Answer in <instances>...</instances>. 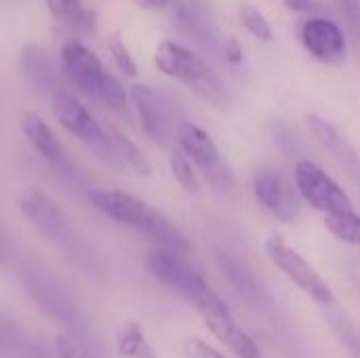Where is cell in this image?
Returning <instances> with one entry per match:
<instances>
[{
	"instance_id": "11",
	"label": "cell",
	"mask_w": 360,
	"mask_h": 358,
	"mask_svg": "<svg viewBox=\"0 0 360 358\" xmlns=\"http://www.w3.org/2000/svg\"><path fill=\"white\" fill-rule=\"evenodd\" d=\"M19 213L46 238L59 245H68L72 238V230L63 211L38 188H25L17 196Z\"/></svg>"
},
{
	"instance_id": "1",
	"label": "cell",
	"mask_w": 360,
	"mask_h": 358,
	"mask_svg": "<svg viewBox=\"0 0 360 358\" xmlns=\"http://www.w3.org/2000/svg\"><path fill=\"white\" fill-rule=\"evenodd\" d=\"M86 198L91 205L108 215L110 219L118 222L124 228L135 230L137 234H143L148 241L156 245V249H167L179 255H190L192 247L186 234L158 209L150 207L146 200L120 192V190H101L93 188Z\"/></svg>"
},
{
	"instance_id": "8",
	"label": "cell",
	"mask_w": 360,
	"mask_h": 358,
	"mask_svg": "<svg viewBox=\"0 0 360 358\" xmlns=\"http://www.w3.org/2000/svg\"><path fill=\"white\" fill-rule=\"evenodd\" d=\"M196 312L200 314L205 327L238 358H259V348L257 344L251 340V335L238 325V321L234 319L232 310L228 308V304L215 295L213 291L205 293L202 298H198L194 302Z\"/></svg>"
},
{
	"instance_id": "4",
	"label": "cell",
	"mask_w": 360,
	"mask_h": 358,
	"mask_svg": "<svg viewBox=\"0 0 360 358\" xmlns=\"http://www.w3.org/2000/svg\"><path fill=\"white\" fill-rule=\"evenodd\" d=\"M264 249L272 266H276L304 295H308L312 302L325 308L335 304V295L327 285V281L314 270V266L297 249L287 245L278 234H272L266 241Z\"/></svg>"
},
{
	"instance_id": "6",
	"label": "cell",
	"mask_w": 360,
	"mask_h": 358,
	"mask_svg": "<svg viewBox=\"0 0 360 358\" xmlns=\"http://www.w3.org/2000/svg\"><path fill=\"white\" fill-rule=\"evenodd\" d=\"M175 141L177 148L194 162L196 171H200L215 190H226L232 186V171L224 160L217 143L202 127L190 120L179 122L175 129Z\"/></svg>"
},
{
	"instance_id": "18",
	"label": "cell",
	"mask_w": 360,
	"mask_h": 358,
	"mask_svg": "<svg viewBox=\"0 0 360 358\" xmlns=\"http://www.w3.org/2000/svg\"><path fill=\"white\" fill-rule=\"evenodd\" d=\"M105 131H108L110 146H112V150H114L118 162L124 165V167H129V169H133L137 175L148 177V175L152 173V165H150V160L146 158V154L137 148V143H133V141H131L120 129H116V127H108Z\"/></svg>"
},
{
	"instance_id": "7",
	"label": "cell",
	"mask_w": 360,
	"mask_h": 358,
	"mask_svg": "<svg viewBox=\"0 0 360 358\" xmlns=\"http://www.w3.org/2000/svg\"><path fill=\"white\" fill-rule=\"evenodd\" d=\"M51 108H53V114L59 120V124L65 131H70L76 139L84 141L101 160H105L108 165H114V167L120 165L110 146L108 131L97 122V118L76 97L61 91L51 97Z\"/></svg>"
},
{
	"instance_id": "32",
	"label": "cell",
	"mask_w": 360,
	"mask_h": 358,
	"mask_svg": "<svg viewBox=\"0 0 360 358\" xmlns=\"http://www.w3.org/2000/svg\"><path fill=\"white\" fill-rule=\"evenodd\" d=\"M13 260V245L8 241V234L0 226V270H4Z\"/></svg>"
},
{
	"instance_id": "16",
	"label": "cell",
	"mask_w": 360,
	"mask_h": 358,
	"mask_svg": "<svg viewBox=\"0 0 360 358\" xmlns=\"http://www.w3.org/2000/svg\"><path fill=\"white\" fill-rule=\"evenodd\" d=\"M21 131L25 135V139L32 143V148L40 154V158L53 169L55 165H59L68 152L61 146V141L55 137V133L51 131V127L34 112H23L21 116Z\"/></svg>"
},
{
	"instance_id": "25",
	"label": "cell",
	"mask_w": 360,
	"mask_h": 358,
	"mask_svg": "<svg viewBox=\"0 0 360 358\" xmlns=\"http://www.w3.org/2000/svg\"><path fill=\"white\" fill-rule=\"evenodd\" d=\"M97 99H101L110 110H114V112H118L122 116L129 114V95L124 91L122 82L118 78H114L112 74L105 80V84H103V89H101V93H99Z\"/></svg>"
},
{
	"instance_id": "15",
	"label": "cell",
	"mask_w": 360,
	"mask_h": 358,
	"mask_svg": "<svg viewBox=\"0 0 360 358\" xmlns=\"http://www.w3.org/2000/svg\"><path fill=\"white\" fill-rule=\"evenodd\" d=\"M131 101L137 110L143 131L150 139L165 146L171 137V108L167 99L148 84L131 87Z\"/></svg>"
},
{
	"instance_id": "3",
	"label": "cell",
	"mask_w": 360,
	"mask_h": 358,
	"mask_svg": "<svg viewBox=\"0 0 360 358\" xmlns=\"http://www.w3.org/2000/svg\"><path fill=\"white\" fill-rule=\"evenodd\" d=\"M21 285L36 308L51 321H55L61 331L74 333L91 342V321L74 295L46 270L25 268L21 272ZM93 344V342H91Z\"/></svg>"
},
{
	"instance_id": "31",
	"label": "cell",
	"mask_w": 360,
	"mask_h": 358,
	"mask_svg": "<svg viewBox=\"0 0 360 358\" xmlns=\"http://www.w3.org/2000/svg\"><path fill=\"white\" fill-rule=\"evenodd\" d=\"M221 53H224V57L228 59V63H232V65L243 63L245 53H243V44H240V40H238L236 36H226L224 46H221Z\"/></svg>"
},
{
	"instance_id": "12",
	"label": "cell",
	"mask_w": 360,
	"mask_h": 358,
	"mask_svg": "<svg viewBox=\"0 0 360 358\" xmlns=\"http://www.w3.org/2000/svg\"><path fill=\"white\" fill-rule=\"evenodd\" d=\"M59 57L65 78L80 91L99 97L105 80L110 78V72L103 68L99 57L78 40L63 42Z\"/></svg>"
},
{
	"instance_id": "5",
	"label": "cell",
	"mask_w": 360,
	"mask_h": 358,
	"mask_svg": "<svg viewBox=\"0 0 360 358\" xmlns=\"http://www.w3.org/2000/svg\"><path fill=\"white\" fill-rule=\"evenodd\" d=\"M293 181L300 192V198L312 209L321 211L325 217L354 211L352 198L348 192L314 160L302 158L295 165Z\"/></svg>"
},
{
	"instance_id": "33",
	"label": "cell",
	"mask_w": 360,
	"mask_h": 358,
	"mask_svg": "<svg viewBox=\"0 0 360 358\" xmlns=\"http://www.w3.org/2000/svg\"><path fill=\"white\" fill-rule=\"evenodd\" d=\"M285 8L293 11V13H312L316 2L314 0H283Z\"/></svg>"
},
{
	"instance_id": "9",
	"label": "cell",
	"mask_w": 360,
	"mask_h": 358,
	"mask_svg": "<svg viewBox=\"0 0 360 358\" xmlns=\"http://www.w3.org/2000/svg\"><path fill=\"white\" fill-rule=\"evenodd\" d=\"M146 266L158 283H162L165 287H169L171 291H175L192 304L211 291L205 276L190 266L186 255L167 249H154L148 255Z\"/></svg>"
},
{
	"instance_id": "2",
	"label": "cell",
	"mask_w": 360,
	"mask_h": 358,
	"mask_svg": "<svg viewBox=\"0 0 360 358\" xmlns=\"http://www.w3.org/2000/svg\"><path fill=\"white\" fill-rule=\"evenodd\" d=\"M154 65L165 76L186 84L205 101L217 108H226L230 103V91L226 82L213 70V65L196 51L173 40H162L154 51Z\"/></svg>"
},
{
	"instance_id": "19",
	"label": "cell",
	"mask_w": 360,
	"mask_h": 358,
	"mask_svg": "<svg viewBox=\"0 0 360 358\" xmlns=\"http://www.w3.org/2000/svg\"><path fill=\"white\" fill-rule=\"evenodd\" d=\"M118 352L124 358H156V350L139 323L129 321L118 333Z\"/></svg>"
},
{
	"instance_id": "20",
	"label": "cell",
	"mask_w": 360,
	"mask_h": 358,
	"mask_svg": "<svg viewBox=\"0 0 360 358\" xmlns=\"http://www.w3.org/2000/svg\"><path fill=\"white\" fill-rule=\"evenodd\" d=\"M44 2L49 6L51 15L65 25L91 27V23H93V15L84 6L82 0H44Z\"/></svg>"
},
{
	"instance_id": "26",
	"label": "cell",
	"mask_w": 360,
	"mask_h": 358,
	"mask_svg": "<svg viewBox=\"0 0 360 358\" xmlns=\"http://www.w3.org/2000/svg\"><path fill=\"white\" fill-rule=\"evenodd\" d=\"M105 44H108V51H110V55H112L116 68H118L122 74H127V76H137V63H135L133 55L129 53L127 44L122 42V38H120L118 34H112V36L108 38Z\"/></svg>"
},
{
	"instance_id": "27",
	"label": "cell",
	"mask_w": 360,
	"mask_h": 358,
	"mask_svg": "<svg viewBox=\"0 0 360 358\" xmlns=\"http://www.w3.org/2000/svg\"><path fill=\"white\" fill-rule=\"evenodd\" d=\"M21 340H23V335H21L19 327L15 325V321L0 314V357H4L8 352H17Z\"/></svg>"
},
{
	"instance_id": "21",
	"label": "cell",
	"mask_w": 360,
	"mask_h": 358,
	"mask_svg": "<svg viewBox=\"0 0 360 358\" xmlns=\"http://www.w3.org/2000/svg\"><path fill=\"white\" fill-rule=\"evenodd\" d=\"M325 228L340 241L352 247H360V213L346 211L325 217Z\"/></svg>"
},
{
	"instance_id": "30",
	"label": "cell",
	"mask_w": 360,
	"mask_h": 358,
	"mask_svg": "<svg viewBox=\"0 0 360 358\" xmlns=\"http://www.w3.org/2000/svg\"><path fill=\"white\" fill-rule=\"evenodd\" d=\"M15 354L19 358H53L51 350L40 340L34 338H23Z\"/></svg>"
},
{
	"instance_id": "28",
	"label": "cell",
	"mask_w": 360,
	"mask_h": 358,
	"mask_svg": "<svg viewBox=\"0 0 360 358\" xmlns=\"http://www.w3.org/2000/svg\"><path fill=\"white\" fill-rule=\"evenodd\" d=\"M181 354L184 358H226L217 348L200 338H188L181 346Z\"/></svg>"
},
{
	"instance_id": "24",
	"label": "cell",
	"mask_w": 360,
	"mask_h": 358,
	"mask_svg": "<svg viewBox=\"0 0 360 358\" xmlns=\"http://www.w3.org/2000/svg\"><path fill=\"white\" fill-rule=\"evenodd\" d=\"M57 357L59 358H99L97 352L93 350V344L74 335L61 331L57 335Z\"/></svg>"
},
{
	"instance_id": "34",
	"label": "cell",
	"mask_w": 360,
	"mask_h": 358,
	"mask_svg": "<svg viewBox=\"0 0 360 358\" xmlns=\"http://www.w3.org/2000/svg\"><path fill=\"white\" fill-rule=\"evenodd\" d=\"M152 6H167L169 4V0H148Z\"/></svg>"
},
{
	"instance_id": "23",
	"label": "cell",
	"mask_w": 360,
	"mask_h": 358,
	"mask_svg": "<svg viewBox=\"0 0 360 358\" xmlns=\"http://www.w3.org/2000/svg\"><path fill=\"white\" fill-rule=\"evenodd\" d=\"M238 19H240V23L245 25V30H247L253 38H257L259 42H270V40L274 38L270 21H268L266 15H264L257 6H253L251 2L238 4Z\"/></svg>"
},
{
	"instance_id": "13",
	"label": "cell",
	"mask_w": 360,
	"mask_h": 358,
	"mask_svg": "<svg viewBox=\"0 0 360 358\" xmlns=\"http://www.w3.org/2000/svg\"><path fill=\"white\" fill-rule=\"evenodd\" d=\"M173 17L179 30L200 49L217 53L226 38H219L217 23L205 0H173Z\"/></svg>"
},
{
	"instance_id": "10",
	"label": "cell",
	"mask_w": 360,
	"mask_h": 358,
	"mask_svg": "<svg viewBox=\"0 0 360 358\" xmlns=\"http://www.w3.org/2000/svg\"><path fill=\"white\" fill-rule=\"evenodd\" d=\"M253 196L264 211L285 224H291L302 211V198L295 184L278 169L264 167L253 175Z\"/></svg>"
},
{
	"instance_id": "17",
	"label": "cell",
	"mask_w": 360,
	"mask_h": 358,
	"mask_svg": "<svg viewBox=\"0 0 360 358\" xmlns=\"http://www.w3.org/2000/svg\"><path fill=\"white\" fill-rule=\"evenodd\" d=\"M23 74L38 91H42L51 97L63 91L51 59L36 44H27L23 51Z\"/></svg>"
},
{
	"instance_id": "29",
	"label": "cell",
	"mask_w": 360,
	"mask_h": 358,
	"mask_svg": "<svg viewBox=\"0 0 360 358\" xmlns=\"http://www.w3.org/2000/svg\"><path fill=\"white\" fill-rule=\"evenodd\" d=\"M338 6L342 8V15L350 23V30L359 42L360 51V0H338Z\"/></svg>"
},
{
	"instance_id": "14",
	"label": "cell",
	"mask_w": 360,
	"mask_h": 358,
	"mask_svg": "<svg viewBox=\"0 0 360 358\" xmlns=\"http://www.w3.org/2000/svg\"><path fill=\"white\" fill-rule=\"evenodd\" d=\"M304 49L321 63H340L346 55L342 27L327 17H310L300 32Z\"/></svg>"
},
{
	"instance_id": "22",
	"label": "cell",
	"mask_w": 360,
	"mask_h": 358,
	"mask_svg": "<svg viewBox=\"0 0 360 358\" xmlns=\"http://www.w3.org/2000/svg\"><path fill=\"white\" fill-rule=\"evenodd\" d=\"M171 173L175 177V181L188 192V194H198L200 192V177H198V171L194 167V162L175 146L173 152H171Z\"/></svg>"
}]
</instances>
